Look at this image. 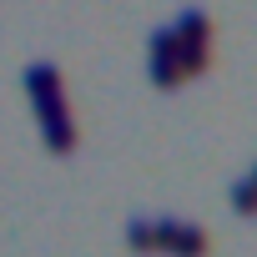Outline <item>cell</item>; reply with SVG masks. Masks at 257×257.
Instances as JSON below:
<instances>
[{"instance_id": "1", "label": "cell", "mask_w": 257, "mask_h": 257, "mask_svg": "<svg viewBox=\"0 0 257 257\" xmlns=\"http://www.w3.org/2000/svg\"><path fill=\"white\" fill-rule=\"evenodd\" d=\"M152 232H157V247H162V252H177V257H207V232L192 227V222L162 217V222H152Z\"/></svg>"}, {"instance_id": "2", "label": "cell", "mask_w": 257, "mask_h": 257, "mask_svg": "<svg viewBox=\"0 0 257 257\" xmlns=\"http://www.w3.org/2000/svg\"><path fill=\"white\" fill-rule=\"evenodd\" d=\"M26 91H31L36 106L61 101V71H56V66H31V71H26Z\"/></svg>"}, {"instance_id": "3", "label": "cell", "mask_w": 257, "mask_h": 257, "mask_svg": "<svg viewBox=\"0 0 257 257\" xmlns=\"http://www.w3.org/2000/svg\"><path fill=\"white\" fill-rule=\"evenodd\" d=\"M126 237H132V247H137V252H152V247H157L152 222H132V227H126Z\"/></svg>"}]
</instances>
